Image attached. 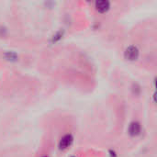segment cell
<instances>
[{
	"mask_svg": "<svg viewBox=\"0 0 157 157\" xmlns=\"http://www.w3.org/2000/svg\"><path fill=\"white\" fill-rule=\"evenodd\" d=\"M141 131H142V127H141V124L137 121H133L130 124V127H129V133L132 135V136H137L141 133Z\"/></svg>",
	"mask_w": 157,
	"mask_h": 157,
	"instance_id": "cell-4",
	"label": "cell"
},
{
	"mask_svg": "<svg viewBox=\"0 0 157 157\" xmlns=\"http://www.w3.org/2000/svg\"><path fill=\"white\" fill-rule=\"evenodd\" d=\"M139 50L136 46H129L126 50H125V52H124V56L127 60L129 61H135L138 59L139 57Z\"/></svg>",
	"mask_w": 157,
	"mask_h": 157,
	"instance_id": "cell-1",
	"label": "cell"
},
{
	"mask_svg": "<svg viewBox=\"0 0 157 157\" xmlns=\"http://www.w3.org/2000/svg\"><path fill=\"white\" fill-rule=\"evenodd\" d=\"M6 58L7 59V60H10V61H13V60H17V54L16 53H14V52H6Z\"/></svg>",
	"mask_w": 157,
	"mask_h": 157,
	"instance_id": "cell-5",
	"label": "cell"
},
{
	"mask_svg": "<svg viewBox=\"0 0 157 157\" xmlns=\"http://www.w3.org/2000/svg\"><path fill=\"white\" fill-rule=\"evenodd\" d=\"M45 157H47V156H45Z\"/></svg>",
	"mask_w": 157,
	"mask_h": 157,
	"instance_id": "cell-6",
	"label": "cell"
},
{
	"mask_svg": "<svg viewBox=\"0 0 157 157\" xmlns=\"http://www.w3.org/2000/svg\"><path fill=\"white\" fill-rule=\"evenodd\" d=\"M72 143H73V136L71 134H66L61 139L59 143V148L61 150H65L71 146Z\"/></svg>",
	"mask_w": 157,
	"mask_h": 157,
	"instance_id": "cell-2",
	"label": "cell"
},
{
	"mask_svg": "<svg viewBox=\"0 0 157 157\" xmlns=\"http://www.w3.org/2000/svg\"><path fill=\"white\" fill-rule=\"evenodd\" d=\"M95 7L96 9L99 12V13H105L107 12L109 7H110V3L107 0H100V1H97L95 4Z\"/></svg>",
	"mask_w": 157,
	"mask_h": 157,
	"instance_id": "cell-3",
	"label": "cell"
}]
</instances>
